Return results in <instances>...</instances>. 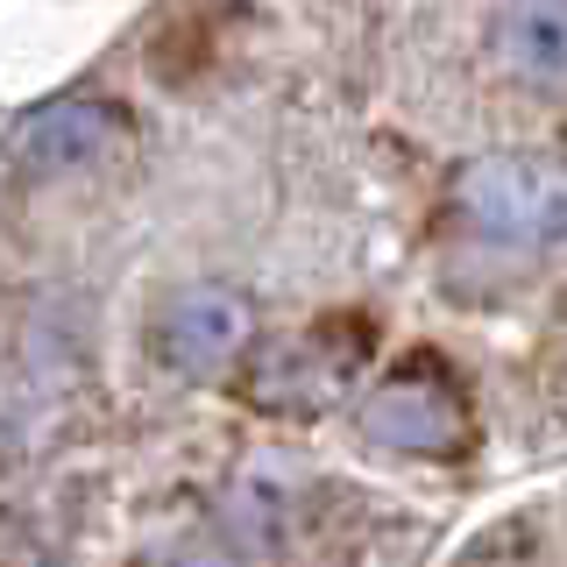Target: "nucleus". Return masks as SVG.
<instances>
[{
    "label": "nucleus",
    "mask_w": 567,
    "mask_h": 567,
    "mask_svg": "<svg viewBox=\"0 0 567 567\" xmlns=\"http://www.w3.org/2000/svg\"><path fill=\"white\" fill-rule=\"evenodd\" d=\"M156 362L171 377H220L248 341V306L227 284H177L156 306Z\"/></svg>",
    "instance_id": "nucleus-1"
},
{
    "label": "nucleus",
    "mask_w": 567,
    "mask_h": 567,
    "mask_svg": "<svg viewBox=\"0 0 567 567\" xmlns=\"http://www.w3.org/2000/svg\"><path fill=\"white\" fill-rule=\"evenodd\" d=\"M489 64L525 93L567 85V0H504L489 14Z\"/></svg>",
    "instance_id": "nucleus-2"
},
{
    "label": "nucleus",
    "mask_w": 567,
    "mask_h": 567,
    "mask_svg": "<svg viewBox=\"0 0 567 567\" xmlns=\"http://www.w3.org/2000/svg\"><path fill=\"white\" fill-rule=\"evenodd\" d=\"M369 425H377V433H390L398 447H440V440H447V425H454V398H447L440 383L398 377V383L377 390V404H369Z\"/></svg>",
    "instance_id": "nucleus-3"
},
{
    "label": "nucleus",
    "mask_w": 567,
    "mask_h": 567,
    "mask_svg": "<svg viewBox=\"0 0 567 567\" xmlns=\"http://www.w3.org/2000/svg\"><path fill=\"white\" fill-rule=\"evenodd\" d=\"M106 106H93V100H64V106H50L43 121L29 128V156L35 164H58V171H71V164H93V156H106Z\"/></svg>",
    "instance_id": "nucleus-4"
},
{
    "label": "nucleus",
    "mask_w": 567,
    "mask_h": 567,
    "mask_svg": "<svg viewBox=\"0 0 567 567\" xmlns=\"http://www.w3.org/2000/svg\"><path fill=\"white\" fill-rule=\"evenodd\" d=\"M256 511H241L235 525H213V532H192V539L164 546V554H150L142 567H256Z\"/></svg>",
    "instance_id": "nucleus-5"
}]
</instances>
